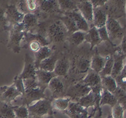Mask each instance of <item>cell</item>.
<instances>
[{
  "label": "cell",
  "mask_w": 126,
  "mask_h": 118,
  "mask_svg": "<svg viewBox=\"0 0 126 118\" xmlns=\"http://www.w3.org/2000/svg\"><path fill=\"white\" fill-rule=\"evenodd\" d=\"M29 118H42L45 116L54 114L50 98H42L36 101L34 104L27 106Z\"/></svg>",
  "instance_id": "1"
},
{
  "label": "cell",
  "mask_w": 126,
  "mask_h": 118,
  "mask_svg": "<svg viewBox=\"0 0 126 118\" xmlns=\"http://www.w3.org/2000/svg\"><path fill=\"white\" fill-rule=\"evenodd\" d=\"M8 32L9 38L7 47L15 53H19L22 48L21 42L26 34L21 23L10 26Z\"/></svg>",
  "instance_id": "2"
},
{
  "label": "cell",
  "mask_w": 126,
  "mask_h": 118,
  "mask_svg": "<svg viewBox=\"0 0 126 118\" xmlns=\"http://www.w3.org/2000/svg\"><path fill=\"white\" fill-rule=\"evenodd\" d=\"M46 34L47 39L50 43H61L65 41L68 36L67 29L59 18L58 20L54 21L49 25L46 31Z\"/></svg>",
  "instance_id": "3"
},
{
  "label": "cell",
  "mask_w": 126,
  "mask_h": 118,
  "mask_svg": "<svg viewBox=\"0 0 126 118\" xmlns=\"http://www.w3.org/2000/svg\"><path fill=\"white\" fill-rule=\"evenodd\" d=\"M105 26L110 41L113 45L117 46V44L120 43L124 36H126L125 28L121 26L117 19L112 17H108Z\"/></svg>",
  "instance_id": "4"
},
{
  "label": "cell",
  "mask_w": 126,
  "mask_h": 118,
  "mask_svg": "<svg viewBox=\"0 0 126 118\" xmlns=\"http://www.w3.org/2000/svg\"><path fill=\"white\" fill-rule=\"evenodd\" d=\"M38 18L60 17L63 15L57 0H41L38 10L36 13Z\"/></svg>",
  "instance_id": "5"
},
{
  "label": "cell",
  "mask_w": 126,
  "mask_h": 118,
  "mask_svg": "<svg viewBox=\"0 0 126 118\" xmlns=\"http://www.w3.org/2000/svg\"><path fill=\"white\" fill-rule=\"evenodd\" d=\"M126 0H107L106 5L103 6L108 17L113 18H120L126 15Z\"/></svg>",
  "instance_id": "6"
},
{
  "label": "cell",
  "mask_w": 126,
  "mask_h": 118,
  "mask_svg": "<svg viewBox=\"0 0 126 118\" xmlns=\"http://www.w3.org/2000/svg\"><path fill=\"white\" fill-rule=\"evenodd\" d=\"M91 91L89 86H87L80 81L79 83L71 85L66 91L65 97H68L71 101L77 102L80 98L86 95Z\"/></svg>",
  "instance_id": "7"
},
{
  "label": "cell",
  "mask_w": 126,
  "mask_h": 118,
  "mask_svg": "<svg viewBox=\"0 0 126 118\" xmlns=\"http://www.w3.org/2000/svg\"><path fill=\"white\" fill-rule=\"evenodd\" d=\"M45 91V89L42 88L39 86L25 89L24 93L21 96L22 105L28 106L33 102H36L40 99L46 98Z\"/></svg>",
  "instance_id": "8"
},
{
  "label": "cell",
  "mask_w": 126,
  "mask_h": 118,
  "mask_svg": "<svg viewBox=\"0 0 126 118\" xmlns=\"http://www.w3.org/2000/svg\"><path fill=\"white\" fill-rule=\"evenodd\" d=\"M40 0H12V3L23 13H36L40 6Z\"/></svg>",
  "instance_id": "9"
},
{
  "label": "cell",
  "mask_w": 126,
  "mask_h": 118,
  "mask_svg": "<svg viewBox=\"0 0 126 118\" xmlns=\"http://www.w3.org/2000/svg\"><path fill=\"white\" fill-rule=\"evenodd\" d=\"M19 96L21 97L22 93L18 92L14 84L10 86L0 87V101L12 104V102Z\"/></svg>",
  "instance_id": "10"
},
{
  "label": "cell",
  "mask_w": 126,
  "mask_h": 118,
  "mask_svg": "<svg viewBox=\"0 0 126 118\" xmlns=\"http://www.w3.org/2000/svg\"><path fill=\"white\" fill-rule=\"evenodd\" d=\"M63 112L70 118H89L87 109L75 102L70 101L68 108Z\"/></svg>",
  "instance_id": "11"
},
{
  "label": "cell",
  "mask_w": 126,
  "mask_h": 118,
  "mask_svg": "<svg viewBox=\"0 0 126 118\" xmlns=\"http://www.w3.org/2000/svg\"><path fill=\"white\" fill-rule=\"evenodd\" d=\"M77 10L87 22L90 27L92 26L93 6L90 0H79L77 1Z\"/></svg>",
  "instance_id": "12"
},
{
  "label": "cell",
  "mask_w": 126,
  "mask_h": 118,
  "mask_svg": "<svg viewBox=\"0 0 126 118\" xmlns=\"http://www.w3.org/2000/svg\"><path fill=\"white\" fill-rule=\"evenodd\" d=\"M47 88H48L52 92L51 100H53L54 98L64 97L66 93L64 85L59 77L55 76L53 78L48 84Z\"/></svg>",
  "instance_id": "13"
},
{
  "label": "cell",
  "mask_w": 126,
  "mask_h": 118,
  "mask_svg": "<svg viewBox=\"0 0 126 118\" xmlns=\"http://www.w3.org/2000/svg\"><path fill=\"white\" fill-rule=\"evenodd\" d=\"M112 55L113 57V65L111 76L115 79L120 74L124 67L126 66V64L124 63L126 54L123 53L121 51L116 50Z\"/></svg>",
  "instance_id": "14"
},
{
  "label": "cell",
  "mask_w": 126,
  "mask_h": 118,
  "mask_svg": "<svg viewBox=\"0 0 126 118\" xmlns=\"http://www.w3.org/2000/svg\"><path fill=\"white\" fill-rule=\"evenodd\" d=\"M37 69L34 64V60L27 53L25 55L24 66L21 74H18L22 79L34 78Z\"/></svg>",
  "instance_id": "15"
},
{
  "label": "cell",
  "mask_w": 126,
  "mask_h": 118,
  "mask_svg": "<svg viewBox=\"0 0 126 118\" xmlns=\"http://www.w3.org/2000/svg\"><path fill=\"white\" fill-rule=\"evenodd\" d=\"M24 16V13H22L14 4H11L6 7V17L10 26L20 23Z\"/></svg>",
  "instance_id": "16"
},
{
  "label": "cell",
  "mask_w": 126,
  "mask_h": 118,
  "mask_svg": "<svg viewBox=\"0 0 126 118\" xmlns=\"http://www.w3.org/2000/svg\"><path fill=\"white\" fill-rule=\"evenodd\" d=\"M26 32L33 33V31L39 25V18L36 13H25L22 21L20 22Z\"/></svg>",
  "instance_id": "17"
},
{
  "label": "cell",
  "mask_w": 126,
  "mask_h": 118,
  "mask_svg": "<svg viewBox=\"0 0 126 118\" xmlns=\"http://www.w3.org/2000/svg\"><path fill=\"white\" fill-rule=\"evenodd\" d=\"M108 17V15L103 6L94 8L92 26H94L97 29L105 26Z\"/></svg>",
  "instance_id": "18"
},
{
  "label": "cell",
  "mask_w": 126,
  "mask_h": 118,
  "mask_svg": "<svg viewBox=\"0 0 126 118\" xmlns=\"http://www.w3.org/2000/svg\"><path fill=\"white\" fill-rule=\"evenodd\" d=\"M56 76L54 72L47 71L42 69H37L36 71L35 78L39 86L42 88L46 90L48 87V84L50 80Z\"/></svg>",
  "instance_id": "19"
},
{
  "label": "cell",
  "mask_w": 126,
  "mask_h": 118,
  "mask_svg": "<svg viewBox=\"0 0 126 118\" xmlns=\"http://www.w3.org/2000/svg\"><path fill=\"white\" fill-rule=\"evenodd\" d=\"M91 60L83 56H77L74 58L73 70L78 74H86L90 69Z\"/></svg>",
  "instance_id": "20"
},
{
  "label": "cell",
  "mask_w": 126,
  "mask_h": 118,
  "mask_svg": "<svg viewBox=\"0 0 126 118\" xmlns=\"http://www.w3.org/2000/svg\"><path fill=\"white\" fill-rule=\"evenodd\" d=\"M64 15H67L73 19L79 31L87 32L89 29H90L89 25L87 23V22L85 19L84 17L81 15V14L78 10H75L70 12L66 13H64Z\"/></svg>",
  "instance_id": "21"
},
{
  "label": "cell",
  "mask_w": 126,
  "mask_h": 118,
  "mask_svg": "<svg viewBox=\"0 0 126 118\" xmlns=\"http://www.w3.org/2000/svg\"><path fill=\"white\" fill-rule=\"evenodd\" d=\"M85 41L87 43H89L91 45V48H90L91 50H92L95 46L100 45L102 41L100 38L97 28L94 26L90 27L89 31L86 32V34L85 36Z\"/></svg>",
  "instance_id": "22"
},
{
  "label": "cell",
  "mask_w": 126,
  "mask_h": 118,
  "mask_svg": "<svg viewBox=\"0 0 126 118\" xmlns=\"http://www.w3.org/2000/svg\"><path fill=\"white\" fill-rule=\"evenodd\" d=\"M69 70V62L66 58L57 59L53 72L56 76L65 77L68 75Z\"/></svg>",
  "instance_id": "23"
},
{
  "label": "cell",
  "mask_w": 126,
  "mask_h": 118,
  "mask_svg": "<svg viewBox=\"0 0 126 118\" xmlns=\"http://www.w3.org/2000/svg\"><path fill=\"white\" fill-rule=\"evenodd\" d=\"M108 57L109 56L104 57L98 53L94 54L90 62V69L99 74L104 67Z\"/></svg>",
  "instance_id": "24"
},
{
  "label": "cell",
  "mask_w": 126,
  "mask_h": 118,
  "mask_svg": "<svg viewBox=\"0 0 126 118\" xmlns=\"http://www.w3.org/2000/svg\"><path fill=\"white\" fill-rule=\"evenodd\" d=\"M86 74L87 75L81 81L84 83L85 84H86L87 86H89L91 88H92L101 84V78L98 73L95 72L92 69H89V70L87 71Z\"/></svg>",
  "instance_id": "25"
},
{
  "label": "cell",
  "mask_w": 126,
  "mask_h": 118,
  "mask_svg": "<svg viewBox=\"0 0 126 118\" xmlns=\"http://www.w3.org/2000/svg\"><path fill=\"white\" fill-rule=\"evenodd\" d=\"M8 6L6 0H0V34L4 31H8L10 25L6 20V10Z\"/></svg>",
  "instance_id": "26"
},
{
  "label": "cell",
  "mask_w": 126,
  "mask_h": 118,
  "mask_svg": "<svg viewBox=\"0 0 126 118\" xmlns=\"http://www.w3.org/2000/svg\"><path fill=\"white\" fill-rule=\"evenodd\" d=\"M117 103V98L112 93H111L105 88L102 89L99 102V106L101 107L105 105H109L111 107H112Z\"/></svg>",
  "instance_id": "27"
},
{
  "label": "cell",
  "mask_w": 126,
  "mask_h": 118,
  "mask_svg": "<svg viewBox=\"0 0 126 118\" xmlns=\"http://www.w3.org/2000/svg\"><path fill=\"white\" fill-rule=\"evenodd\" d=\"M52 50L48 46H42L38 52L34 53V64H35L36 69H38V66L40 62L50 56L52 55Z\"/></svg>",
  "instance_id": "28"
},
{
  "label": "cell",
  "mask_w": 126,
  "mask_h": 118,
  "mask_svg": "<svg viewBox=\"0 0 126 118\" xmlns=\"http://www.w3.org/2000/svg\"><path fill=\"white\" fill-rule=\"evenodd\" d=\"M57 59L58 58H57V55L55 54L51 55L50 56L40 62L38 66V69L45 70L47 71H50V72H53Z\"/></svg>",
  "instance_id": "29"
},
{
  "label": "cell",
  "mask_w": 126,
  "mask_h": 118,
  "mask_svg": "<svg viewBox=\"0 0 126 118\" xmlns=\"http://www.w3.org/2000/svg\"><path fill=\"white\" fill-rule=\"evenodd\" d=\"M58 18L61 20L65 27L67 29L68 36L73 33V32H76V31H79L74 20L69 16L63 14L60 17H59Z\"/></svg>",
  "instance_id": "30"
},
{
  "label": "cell",
  "mask_w": 126,
  "mask_h": 118,
  "mask_svg": "<svg viewBox=\"0 0 126 118\" xmlns=\"http://www.w3.org/2000/svg\"><path fill=\"white\" fill-rule=\"evenodd\" d=\"M63 14L77 10L76 0H57Z\"/></svg>",
  "instance_id": "31"
},
{
  "label": "cell",
  "mask_w": 126,
  "mask_h": 118,
  "mask_svg": "<svg viewBox=\"0 0 126 118\" xmlns=\"http://www.w3.org/2000/svg\"><path fill=\"white\" fill-rule=\"evenodd\" d=\"M71 99L68 97H61L52 100V106L53 109L63 112L68 108Z\"/></svg>",
  "instance_id": "32"
},
{
  "label": "cell",
  "mask_w": 126,
  "mask_h": 118,
  "mask_svg": "<svg viewBox=\"0 0 126 118\" xmlns=\"http://www.w3.org/2000/svg\"><path fill=\"white\" fill-rule=\"evenodd\" d=\"M101 84L103 88L107 90L111 93H113L117 88V84L115 79L111 76L101 77Z\"/></svg>",
  "instance_id": "33"
},
{
  "label": "cell",
  "mask_w": 126,
  "mask_h": 118,
  "mask_svg": "<svg viewBox=\"0 0 126 118\" xmlns=\"http://www.w3.org/2000/svg\"><path fill=\"white\" fill-rule=\"evenodd\" d=\"M85 34H86V32L82 31H77L68 36L66 39L72 45L78 46L81 45L85 41Z\"/></svg>",
  "instance_id": "34"
},
{
  "label": "cell",
  "mask_w": 126,
  "mask_h": 118,
  "mask_svg": "<svg viewBox=\"0 0 126 118\" xmlns=\"http://www.w3.org/2000/svg\"><path fill=\"white\" fill-rule=\"evenodd\" d=\"M0 118H16L12 105L0 101Z\"/></svg>",
  "instance_id": "35"
},
{
  "label": "cell",
  "mask_w": 126,
  "mask_h": 118,
  "mask_svg": "<svg viewBox=\"0 0 126 118\" xmlns=\"http://www.w3.org/2000/svg\"><path fill=\"white\" fill-rule=\"evenodd\" d=\"M113 65V57L112 55H109L108 59L106 60L104 67L101 70V72H99V75L101 77L107 76H111V71H112Z\"/></svg>",
  "instance_id": "36"
},
{
  "label": "cell",
  "mask_w": 126,
  "mask_h": 118,
  "mask_svg": "<svg viewBox=\"0 0 126 118\" xmlns=\"http://www.w3.org/2000/svg\"><path fill=\"white\" fill-rule=\"evenodd\" d=\"M13 110L16 118H29V112L26 105H13Z\"/></svg>",
  "instance_id": "37"
},
{
  "label": "cell",
  "mask_w": 126,
  "mask_h": 118,
  "mask_svg": "<svg viewBox=\"0 0 126 118\" xmlns=\"http://www.w3.org/2000/svg\"><path fill=\"white\" fill-rule=\"evenodd\" d=\"M117 86L123 90H126V66L124 67L120 74L115 78Z\"/></svg>",
  "instance_id": "38"
},
{
  "label": "cell",
  "mask_w": 126,
  "mask_h": 118,
  "mask_svg": "<svg viewBox=\"0 0 126 118\" xmlns=\"http://www.w3.org/2000/svg\"><path fill=\"white\" fill-rule=\"evenodd\" d=\"M126 108L117 102L111 107V116L113 118H124V112Z\"/></svg>",
  "instance_id": "39"
},
{
  "label": "cell",
  "mask_w": 126,
  "mask_h": 118,
  "mask_svg": "<svg viewBox=\"0 0 126 118\" xmlns=\"http://www.w3.org/2000/svg\"><path fill=\"white\" fill-rule=\"evenodd\" d=\"M117 99V102L126 108V91L117 86V89L113 93Z\"/></svg>",
  "instance_id": "40"
},
{
  "label": "cell",
  "mask_w": 126,
  "mask_h": 118,
  "mask_svg": "<svg viewBox=\"0 0 126 118\" xmlns=\"http://www.w3.org/2000/svg\"><path fill=\"white\" fill-rule=\"evenodd\" d=\"M97 31H98L99 35L100 38L101 39L102 42L105 41L106 43H108L109 44H111V45L114 46H115L112 44V43L110 41V40L109 39V37H108V32H107V30H106V26H103L102 27H100L97 29Z\"/></svg>",
  "instance_id": "41"
},
{
  "label": "cell",
  "mask_w": 126,
  "mask_h": 118,
  "mask_svg": "<svg viewBox=\"0 0 126 118\" xmlns=\"http://www.w3.org/2000/svg\"><path fill=\"white\" fill-rule=\"evenodd\" d=\"M18 92H20L22 93V95L24 93V85L23 79L19 76V75H17L14 78V83Z\"/></svg>",
  "instance_id": "42"
},
{
  "label": "cell",
  "mask_w": 126,
  "mask_h": 118,
  "mask_svg": "<svg viewBox=\"0 0 126 118\" xmlns=\"http://www.w3.org/2000/svg\"><path fill=\"white\" fill-rule=\"evenodd\" d=\"M90 1L92 3L93 8H97L105 6L107 0H90Z\"/></svg>",
  "instance_id": "43"
},
{
  "label": "cell",
  "mask_w": 126,
  "mask_h": 118,
  "mask_svg": "<svg viewBox=\"0 0 126 118\" xmlns=\"http://www.w3.org/2000/svg\"><path fill=\"white\" fill-rule=\"evenodd\" d=\"M90 118H103V111L101 107H99L95 111L94 115Z\"/></svg>",
  "instance_id": "44"
},
{
  "label": "cell",
  "mask_w": 126,
  "mask_h": 118,
  "mask_svg": "<svg viewBox=\"0 0 126 118\" xmlns=\"http://www.w3.org/2000/svg\"><path fill=\"white\" fill-rule=\"evenodd\" d=\"M42 118H56L54 116V114H52V115H48V116H45L43 117Z\"/></svg>",
  "instance_id": "45"
},
{
  "label": "cell",
  "mask_w": 126,
  "mask_h": 118,
  "mask_svg": "<svg viewBox=\"0 0 126 118\" xmlns=\"http://www.w3.org/2000/svg\"><path fill=\"white\" fill-rule=\"evenodd\" d=\"M107 118H113L112 117V116H111V112H110V113H109L108 116H107Z\"/></svg>",
  "instance_id": "46"
},
{
  "label": "cell",
  "mask_w": 126,
  "mask_h": 118,
  "mask_svg": "<svg viewBox=\"0 0 126 118\" xmlns=\"http://www.w3.org/2000/svg\"><path fill=\"white\" fill-rule=\"evenodd\" d=\"M40 1H41V0H40Z\"/></svg>",
  "instance_id": "47"
}]
</instances>
